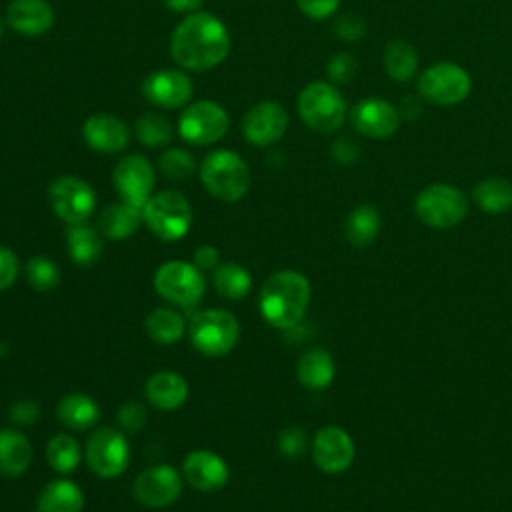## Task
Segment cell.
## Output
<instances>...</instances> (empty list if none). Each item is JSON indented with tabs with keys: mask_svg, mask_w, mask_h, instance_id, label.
<instances>
[{
	"mask_svg": "<svg viewBox=\"0 0 512 512\" xmlns=\"http://www.w3.org/2000/svg\"><path fill=\"white\" fill-rule=\"evenodd\" d=\"M54 20V8L46 0H12L6 8V24L22 36H42Z\"/></svg>",
	"mask_w": 512,
	"mask_h": 512,
	"instance_id": "obj_21",
	"label": "cell"
},
{
	"mask_svg": "<svg viewBox=\"0 0 512 512\" xmlns=\"http://www.w3.org/2000/svg\"><path fill=\"white\" fill-rule=\"evenodd\" d=\"M146 332L158 344H176L186 332V322L172 308H156L146 316Z\"/></svg>",
	"mask_w": 512,
	"mask_h": 512,
	"instance_id": "obj_33",
	"label": "cell"
},
{
	"mask_svg": "<svg viewBox=\"0 0 512 512\" xmlns=\"http://www.w3.org/2000/svg\"><path fill=\"white\" fill-rule=\"evenodd\" d=\"M148 402L164 412L178 410L188 398V382L172 370H160L146 380Z\"/></svg>",
	"mask_w": 512,
	"mask_h": 512,
	"instance_id": "obj_22",
	"label": "cell"
},
{
	"mask_svg": "<svg viewBox=\"0 0 512 512\" xmlns=\"http://www.w3.org/2000/svg\"><path fill=\"white\" fill-rule=\"evenodd\" d=\"M156 292L170 304L190 308L204 296L206 282L202 270L184 260H168L154 274Z\"/></svg>",
	"mask_w": 512,
	"mask_h": 512,
	"instance_id": "obj_9",
	"label": "cell"
},
{
	"mask_svg": "<svg viewBox=\"0 0 512 512\" xmlns=\"http://www.w3.org/2000/svg\"><path fill=\"white\" fill-rule=\"evenodd\" d=\"M200 180L210 196L222 202H238L250 188V170L240 154L220 148L200 162Z\"/></svg>",
	"mask_w": 512,
	"mask_h": 512,
	"instance_id": "obj_4",
	"label": "cell"
},
{
	"mask_svg": "<svg viewBox=\"0 0 512 512\" xmlns=\"http://www.w3.org/2000/svg\"><path fill=\"white\" fill-rule=\"evenodd\" d=\"M142 220V210L120 200L108 204L98 216V232L110 240H124L132 236Z\"/></svg>",
	"mask_w": 512,
	"mask_h": 512,
	"instance_id": "obj_25",
	"label": "cell"
},
{
	"mask_svg": "<svg viewBox=\"0 0 512 512\" xmlns=\"http://www.w3.org/2000/svg\"><path fill=\"white\" fill-rule=\"evenodd\" d=\"M192 264L200 270H214L218 264H220V254L214 246L210 244H204L200 246L196 252H194V260Z\"/></svg>",
	"mask_w": 512,
	"mask_h": 512,
	"instance_id": "obj_46",
	"label": "cell"
},
{
	"mask_svg": "<svg viewBox=\"0 0 512 512\" xmlns=\"http://www.w3.org/2000/svg\"><path fill=\"white\" fill-rule=\"evenodd\" d=\"M182 492V474L168 464L142 470L132 486L134 498L146 508H166Z\"/></svg>",
	"mask_w": 512,
	"mask_h": 512,
	"instance_id": "obj_15",
	"label": "cell"
},
{
	"mask_svg": "<svg viewBox=\"0 0 512 512\" xmlns=\"http://www.w3.org/2000/svg\"><path fill=\"white\" fill-rule=\"evenodd\" d=\"M230 34L224 22L206 10L186 14L170 34V56L188 72H206L228 58Z\"/></svg>",
	"mask_w": 512,
	"mask_h": 512,
	"instance_id": "obj_1",
	"label": "cell"
},
{
	"mask_svg": "<svg viewBox=\"0 0 512 512\" xmlns=\"http://www.w3.org/2000/svg\"><path fill=\"white\" fill-rule=\"evenodd\" d=\"M112 182L124 202L142 210L154 190V168L146 156L128 154L114 166Z\"/></svg>",
	"mask_w": 512,
	"mask_h": 512,
	"instance_id": "obj_13",
	"label": "cell"
},
{
	"mask_svg": "<svg viewBox=\"0 0 512 512\" xmlns=\"http://www.w3.org/2000/svg\"><path fill=\"white\" fill-rule=\"evenodd\" d=\"M354 442L340 426H324L316 432L312 442V458L326 474L344 472L354 460Z\"/></svg>",
	"mask_w": 512,
	"mask_h": 512,
	"instance_id": "obj_18",
	"label": "cell"
},
{
	"mask_svg": "<svg viewBox=\"0 0 512 512\" xmlns=\"http://www.w3.org/2000/svg\"><path fill=\"white\" fill-rule=\"evenodd\" d=\"M296 6L310 20H326L336 14L340 0H296Z\"/></svg>",
	"mask_w": 512,
	"mask_h": 512,
	"instance_id": "obj_42",
	"label": "cell"
},
{
	"mask_svg": "<svg viewBox=\"0 0 512 512\" xmlns=\"http://www.w3.org/2000/svg\"><path fill=\"white\" fill-rule=\"evenodd\" d=\"M336 366L332 356L322 348L304 352L296 364V378L308 390H324L332 384Z\"/></svg>",
	"mask_w": 512,
	"mask_h": 512,
	"instance_id": "obj_24",
	"label": "cell"
},
{
	"mask_svg": "<svg viewBox=\"0 0 512 512\" xmlns=\"http://www.w3.org/2000/svg\"><path fill=\"white\" fill-rule=\"evenodd\" d=\"M26 278L32 288L46 292L58 286L60 270L48 256H32L26 262Z\"/></svg>",
	"mask_w": 512,
	"mask_h": 512,
	"instance_id": "obj_37",
	"label": "cell"
},
{
	"mask_svg": "<svg viewBox=\"0 0 512 512\" xmlns=\"http://www.w3.org/2000/svg\"><path fill=\"white\" fill-rule=\"evenodd\" d=\"M2 34H4V20H0V38H2Z\"/></svg>",
	"mask_w": 512,
	"mask_h": 512,
	"instance_id": "obj_48",
	"label": "cell"
},
{
	"mask_svg": "<svg viewBox=\"0 0 512 512\" xmlns=\"http://www.w3.org/2000/svg\"><path fill=\"white\" fill-rule=\"evenodd\" d=\"M382 66L390 80H394L398 84H406V82L414 80V76L418 74L420 58H418L416 48L408 40L396 38L386 44L384 54H382Z\"/></svg>",
	"mask_w": 512,
	"mask_h": 512,
	"instance_id": "obj_27",
	"label": "cell"
},
{
	"mask_svg": "<svg viewBox=\"0 0 512 512\" xmlns=\"http://www.w3.org/2000/svg\"><path fill=\"white\" fill-rule=\"evenodd\" d=\"M228 112L214 100H198L178 116V134L184 142L194 146H208L218 142L228 132Z\"/></svg>",
	"mask_w": 512,
	"mask_h": 512,
	"instance_id": "obj_10",
	"label": "cell"
},
{
	"mask_svg": "<svg viewBox=\"0 0 512 512\" xmlns=\"http://www.w3.org/2000/svg\"><path fill=\"white\" fill-rule=\"evenodd\" d=\"M66 248L78 266H92L102 256L100 232L86 222L70 224L66 230Z\"/></svg>",
	"mask_w": 512,
	"mask_h": 512,
	"instance_id": "obj_30",
	"label": "cell"
},
{
	"mask_svg": "<svg viewBox=\"0 0 512 512\" xmlns=\"http://www.w3.org/2000/svg\"><path fill=\"white\" fill-rule=\"evenodd\" d=\"M158 166L162 170V174L170 180H186L188 176L194 174L196 170V160L194 156L184 150V148H168L160 154L158 158Z\"/></svg>",
	"mask_w": 512,
	"mask_h": 512,
	"instance_id": "obj_36",
	"label": "cell"
},
{
	"mask_svg": "<svg viewBox=\"0 0 512 512\" xmlns=\"http://www.w3.org/2000/svg\"><path fill=\"white\" fill-rule=\"evenodd\" d=\"M310 282L296 270H278L264 282L258 298L262 318L280 330L296 328L310 304Z\"/></svg>",
	"mask_w": 512,
	"mask_h": 512,
	"instance_id": "obj_2",
	"label": "cell"
},
{
	"mask_svg": "<svg viewBox=\"0 0 512 512\" xmlns=\"http://www.w3.org/2000/svg\"><path fill=\"white\" fill-rule=\"evenodd\" d=\"M86 462L100 478L120 476L130 462V444L116 428H98L86 442Z\"/></svg>",
	"mask_w": 512,
	"mask_h": 512,
	"instance_id": "obj_12",
	"label": "cell"
},
{
	"mask_svg": "<svg viewBox=\"0 0 512 512\" xmlns=\"http://www.w3.org/2000/svg\"><path fill=\"white\" fill-rule=\"evenodd\" d=\"M380 228H382V216L378 208L372 204H358L356 208H352L344 224L346 240L354 248H366L368 244H372Z\"/></svg>",
	"mask_w": 512,
	"mask_h": 512,
	"instance_id": "obj_29",
	"label": "cell"
},
{
	"mask_svg": "<svg viewBox=\"0 0 512 512\" xmlns=\"http://www.w3.org/2000/svg\"><path fill=\"white\" fill-rule=\"evenodd\" d=\"M356 58L348 52H338L334 54L330 60H328V66H326V72H328V78L332 84H346L354 78L356 74Z\"/></svg>",
	"mask_w": 512,
	"mask_h": 512,
	"instance_id": "obj_38",
	"label": "cell"
},
{
	"mask_svg": "<svg viewBox=\"0 0 512 512\" xmlns=\"http://www.w3.org/2000/svg\"><path fill=\"white\" fill-rule=\"evenodd\" d=\"M358 152H360L358 146L348 138H340L332 146V156L338 164H354L358 158Z\"/></svg>",
	"mask_w": 512,
	"mask_h": 512,
	"instance_id": "obj_45",
	"label": "cell"
},
{
	"mask_svg": "<svg viewBox=\"0 0 512 512\" xmlns=\"http://www.w3.org/2000/svg\"><path fill=\"white\" fill-rule=\"evenodd\" d=\"M142 220L160 240L176 242L192 226V208L178 190H162L148 198L142 208Z\"/></svg>",
	"mask_w": 512,
	"mask_h": 512,
	"instance_id": "obj_6",
	"label": "cell"
},
{
	"mask_svg": "<svg viewBox=\"0 0 512 512\" xmlns=\"http://www.w3.org/2000/svg\"><path fill=\"white\" fill-rule=\"evenodd\" d=\"M82 508L84 492L66 478L48 482L36 500V512H82Z\"/></svg>",
	"mask_w": 512,
	"mask_h": 512,
	"instance_id": "obj_23",
	"label": "cell"
},
{
	"mask_svg": "<svg viewBox=\"0 0 512 512\" xmlns=\"http://www.w3.org/2000/svg\"><path fill=\"white\" fill-rule=\"evenodd\" d=\"M18 272H20L18 256L10 248L0 246V292L10 288L16 282Z\"/></svg>",
	"mask_w": 512,
	"mask_h": 512,
	"instance_id": "obj_43",
	"label": "cell"
},
{
	"mask_svg": "<svg viewBox=\"0 0 512 512\" xmlns=\"http://www.w3.org/2000/svg\"><path fill=\"white\" fill-rule=\"evenodd\" d=\"M288 112L282 104L274 100H264L254 104L242 118V134L244 138L258 146L266 148L276 144L288 130Z\"/></svg>",
	"mask_w": 512,
	"mask_h": 512,
	"instance_id": "obj_16",
	"label": "cell"
},
{
	"mask_svg": "<svg viewBox=\"0 0 512 512\" xmlns=\"http://www.w3.org/2000/svg\"><path fill=\"white\" fill-rule=\"evenodd\" d=\"M348 116L352 128L370 140L390 138L392 134H396L402 120L400 110L392 102L378 96L358 100Z\"/></svg>",
	"mask_w": 512,
	"mask_h": 512,
	"instance_id": "obj_14",
	"label": "cell"
},
{
	"mask_svg": "<svg viewBox=\"0 0 512 512\" xmlns=\"http://www.w3.org/2000/svg\"><path fill=\"white\" fill-rule=\"evenodd\" d=\"M170 10L174 12H180V14H192L196 10H200L202 6V0H162Z\"/></svg>",
	"mask_w": 512,
	"mask_h": 512,
	"instance_id": "obj_47",
	"label": "cell"
},
{
	"mask_svg": "<svg viewBox=\"0 0 512 512\" xmlns=\"http://www.w3.org/2000/svg\"><path fill=\"white\" fill-rule=\"evenodd\" d=\"M192 346L206 356L228 354L240 338V324L234 314L224 308L198 312L188 324Z\"/></svg>",
	"mask_w": 512,
	"mask_h": 512,
	"instance_id": "obj_8",
	"label": "cell"
},
{
	"mask_svg": "<svg viewBox=\"0 0 512 512\" xmlns=\"http://www.w3.org/2000/svg\"><path fill=\"white\" fill-rule=\"evenodd\" d=\"M296 110L300 120L320 134H334L342 128L348 116V106L338 86L324 80L310 82L302 88L296 100Z\"/></svg>",
	"mask_w": 512,
	"mask_h": 512,
	"instance_id": "obj_3",
	"label": "cell"
},
{
	"mask_svg": "<svg viewBox=\"0 0 512 512\" xmlns=\"http://www.w3.org/2000/svg\"><path fill=\"white\" fill-rule=\"evenodd\" d=\"M414 212L422 224L436 230H448L466 218L468 198L460 188L436 182L418 192Z\"/></svg>",
	"mask_w": 512,
	"mask_h": 512,
	"instance_id": "obj_5",
	"label": "cell"
},
{
	"mask_svg": "<svg viewBox=\"0 0 512 512\" xmlns=\"http://www.w3.org/2000/svg\"><path fill=\"white\" fill-rule=\"evenodd\" d=\"M144 98L166 110H176L188 106L194 94V84L184 70L164 68L148 74L142 82Z\"/></svg>",
	"mask_w": 512,
	"mask_h": 512,
	"instance_id": "obj_17",
	"label": "cell"
},
{
	"mask_svg": "<svg viewBox=\"0 0 512 512\" xmlns=\"http://www.w3.org/2000/svg\"><path fill=\"white\" fill-rule=\"evenodd\" d=\"M30 460L32 446L28 438L18 430H0V474L8 478L20 476L28 470Z\"/></svg>",
	"mask_w": 512,
	"mask_h": 512,
	"instance_id": "obj_26",
	"label": "cell"
},
{
	"mask_svg": "<svg viewBox=\"0 0 512 512\" xmlns=\"http://www.w3.org/2000/svg\"><path fill=\"white\" fill-rule=\"evenodd\" d=\"M334 32L340 40L356 42L366 34V22L358 14H342L334 22Z\"/></svg>",
	"mask_w": 512,
	"mask_h": 512,
	"instance_id": "obj_40",
	"label": "cell"
},
{
	"mask_svg": "<svg viewBox=\"0 0 512 512\" xmlns=\"http://www.w3.org/2000/svg\"><path fill=\"white\" fill-rule=\"evenodd\" d=\"M136 138L146 148H160L172 140V126L166 116L160 112H144L134 124Z\"/></svg>",
	"mask_w": 512,
	"mask_h": 512,
	"instance_id": "obj_34",
	"label": "cell"
},
{
	"mask_svg": "<svg viewBox=\"0 0 512 512\" xmlns=\"http://www.w3.org/2000/svg\"><path fill=\"white\" fill-rule=\"evenodd\" d=\"M472 200L488 214H504L512 208V182L502 176L484 178L474 186Z\"/></svg>",
	"mask_w": 512,
	"mask_h": 512,
	"instance_id": "obj_31",
	"label": "cell"
},
{
	"mask_svg": "<svg viewBox=\"0 0 512 512\" xmlns=\"http://www.w3.org/2000/svg\"><path fill=\"white\" fill-rule=\"evenodd\" d=\"M184 480L202 492H212L228 482L230 470L220 454L212 450H192L182 462Z\"/></svg>",
	"mask_w": 512,
	"mask_h": 512,
	"instance_id": "obj_20",
	"label": "cell"
},
{
	"mask_svg": "<svg viewBox=\"0 0 512 512\" xmlns=\"http://www.w3.org/2000/svg\"><path fill=\"white\" fill-rule=\"evenodd\" d=\"M56 414L58 420L70 430H88L100 420V408L96 400L82 392H70L62 396Z\"/></svg>",
	"mask_w": 512,
	"mask_h": 512,
	"instance_id": "obj_28",
	"label": "cell"
},
{
	"mask_svg": "<svg viewBox=\"0 0 512 512\" xmlns=\"http://www.w3.org/2000/svg\"><path fill=\"white\" fill-rule=\"evenodd\" d=\"M38 414H40V406H38L34 400H28V398L14 402V404L10 406V412H8L10 420H12L14 424H18V426H30V424H34L36 418H38Z\"/></svg>",
	"mask_w": 512,
	"mask_h": 512,
	"instance_id": "obj_44",
	"label": "cell"
},
{
	"mask_svg": "<svg viewBox=\"0 0 512 512\" xmlns=\"http://www.w3.org/2000/svg\"><path fill=\"white\" fill-rule=\"evenodd\" d=\"M418 94L436 106H456L470 96L472 78L468 70L450 60H440L418 74Z\"/></svg>",
	"mask_w": 512,
	"mask_h": 512,
	"instance_id": "obj_7",
	"label": "cell"
},
{
	"mask_svg": "<svg viewBox=\"0 0 512 512\" xmlns=\"http://www.w3.org/2000/svg\"><path fill=\"white\" fill-rule=\"evenodd\" d=\"M46 460L52 470L60 474L72 472L80 462V448L68 434H56L46 446Z\"/></svg>",
	"mask_w": 512,
	"mask_h": 512,
	"instance_id": "obj_35",
	"label": "cell"
},
{
	"mask_svg": "<svg viewBox=\"0 0 512 512\" xmlns=\"http://www.w3.org/2000/svg\"><path fill=\"white\" fill-rule=\"evenodd\" d=\"M146 408L140 402H126L116 412V422L124 432H138L146 424Z\"/></svg>",
	"mask_w": 512,
	"mask_h": 512,
	"instance_id": "obj_39",
	"label": "cell"
},
{
	"mask_svg": "<svg viewBox=\"0 0 512 512\" xmlns=\"http://www.w3.org/2000/svg\"><path fill=\"white\" fill-rule=\"evenodd\" d=\"M48 202L52 212L70 224H82L96 208V194L92 186L78 176H60L48 188Z\"/></svg>",
	"mask_w": 512,
	"mask_h": 512,
	"instance_id": "obj_11",
	"label": "cell"
},
{
	"mask_svg": "<svg viewBox=\"0 0 512 512\" xmlns=\"http://www.w3.org/2000/svg\"><path fill=\"white\" fill-rule=\"evenodd\" d=\"M278 450L286 458H298L306 450V434L302 428H286L278 436Z\"/></svg>",
	"mask_w": 512,
	"mask_h": 512,
	"instance_id": "obj_41",
	"label": "cell"
},
{
	"mask_svg": "<svg viewBox=\"0 0 512 512\" xmlns=\"http://www.w3.org/2000/svg\"><path fill=\"white\" fill-rule=\"evenodd\" d=\"M82 138L96 152L116 154V152H122L128 148L130 128L124 120H120L112 114L96 112L84 120Z\"/></svg>",
	"mask_w": 512,
	"mask_h": 512,
	"instance_id": "obj_19",
	"label": "cell"
},
{
	"mask_svg": "<svg viewBox=\"0 0 512 512\" xmlns=\"http://www.w3.org/2000/svg\"><path fill=\"white\" fill-rule=\"evenodd\" d=\"M212 280H214L216 292L226 300H242L252 286L250 272L236 262L218 264L214 268Z\"/></svg>",
	"mask_w": 512,
	"mask_h": 512,
	"instance_id": "obj_32",
	"label": "cell"
}]
</instances>
